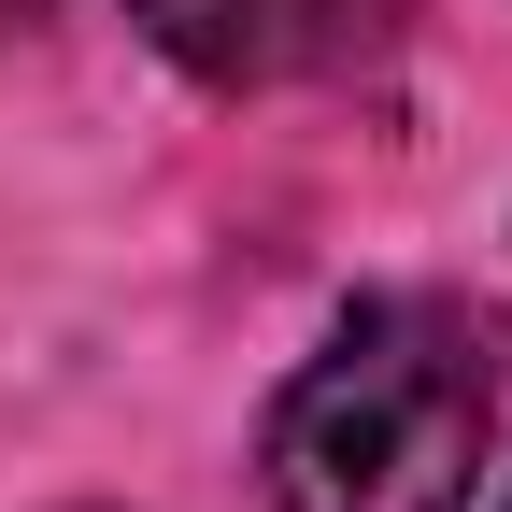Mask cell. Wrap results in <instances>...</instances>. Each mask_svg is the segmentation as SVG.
Listing matches in <instances>:
<instances>
[{"instance_id":"2","label":"cell","mask_w":512,"mask_h":512,"mask_svg":"<svg viewBox=\"0 0 512 512\" xmlns=\"http://www.w3.org/2000/svg\"><path fill=\"white\" fill-rule=\"evenodd\" d=\"M157 29V57H185L200 86H313L384 57L399 0H128Z\"/></svg>"},{"instance_id":"1","label":"cell","mask_w":512,"mask_h":512,"mask_svg":"<svg viewBox=\"0 0 512 512\" xmlns=\"http://www.w3.org/2000/svg\"><path fill=\"white\" fill-rule=\"evenodd\" d=\"M498 328L470 299H370L356 328L271 399L285 512H456L498 427Z\"/></svg>"}]
</instances>
